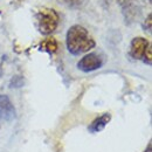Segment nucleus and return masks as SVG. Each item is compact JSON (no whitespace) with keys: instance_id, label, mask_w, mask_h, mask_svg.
<instances>
[{"instance_id":"nucleus-2","label":"nucleus","mask_w":152,"mask_h":152,"mask_svg":"<svg viewBox=\"0 0 152 152\" xmlns=\"http://www.w3.org/2000/svg\"><path fill=\"white\" fill-rule=\"evenodd\" d=\"M34 18L37 28L42 35H49L54 33L60 22L58 13L50 7H40L35 12Z\"/></svg>"},{"instance_id":"nucleus-7","label":"nucleus","mask_w":152,"mask_h":152,"mask_svg":"<svg viewBox=\"0 0 152 152\" xmlns=\"http://www.w3.org/2000/svg\"><path fill=\"white\" fill-rule=\"evenodd\" d=\"M110 121H111V115L108 114V113H105V114L96 117L95 119L93 121V123L89 125V131L93 133L102 131V130L107 126V124H108Z\"/></svg>"},{"instance_id":"nucleus-5","label":"nucleus","mask_w":152,"mask_h":152,"mask_svg":"<svg viewBox=\"0 0 152 152\" xmlns=\"http://www.w3.org/2000/svg\"><path fill=\"white\" fill-rule=\"evenodd\" d=\"M104 58L97 53H88L77 62V69L83 73H91L102 68Z\"/></svg>"},{"instance_id":"nucleus-4","label":"nucleus","mask_w":152,"mask_h":152,"mask_svg":"<svg viewBox=\"0 0 152 152\" xmlns=\"http://www.w3.org/2000/svg\"><path fill=\"white\" fill-rule=\"evenodd\" d=\"M118 4L126 25L132 23L139 18L142 10L137 0H118Z\"/></svg>"},{"instance_id":"nucleus-10","label":"nucleus","mask_w":152,"mask_h":152,"mask_svg":"<svg viewBox=\"0 0 152 152\" xmlns=\"http://www.w3.org/2000/svg\"><path fill=\"white\" fill-rule=\"evenodd\" d=\"M151 26H152V22H151V14H149L148 15V18L144 20V22H143V29L145 31V32H151Z\"/></svg>"},{"instance_id":"nucleus-6","label":"nucleus","mask_w":152,"mask_h":152,"mask_svg":"<svg viewBox=\"0 0 152 152\" xmlns=\"http://www.w3.org/2000/svg\"><path fill=\"white\" fill-rule=\"evenodd\" d=\"M17 117L15 107L7 95H0V119L11 122Z\"/></svg>"},{"instance_id":"nucleus-3","label":"nucleus","mask_w":152,"mask_h":152,"mask_svg":"<svg viewBox=\"0 0 152 152\" xmlns=\"http://www.w3.org/2000/svg\"><path fill=\"white\" fill-rule=\"evenodd\" d=\"M129 54L133 60H142L145 64L151 66L152 47L150 41L145 38H142V37L133 38L130 43Z\"/></svg>"},{"instance_id":"nucleus-11","label":"nucleus","mask_w":152,"mask_h":152,"mask_svg":"<svg viewBox=\"0 0 152 152\" xmlns=\"http://www.w3.org/2000/svg\"><path fill=\"white\" fill-rule=\"evenodd\" d=\"M148 1H149V2H151V0H148Z\"/></svg>"},{"instance_id":"nucleus-1","label":"nucleus","mask_w":152,"mask_h":152,"mask_svg":"<svg viewBox=\"0 0 152 152\" xmlns=\"http://www.w3.org/2000/svg\"><path fill=\"white\" fill-rule=\"evenodd\" d=\"M66 46L72 55H81L94 49L96 42L86 27L81 25H73L67 31Z\"/></svg>"},{"instance_id":"nucleus-8","label":"nucleus","mask_w":152,"mask_h":152,"mask_svg":"<svg viewBox=\"0 0 152 152\" xmlns=\"http://www.w3.org/2000/svg\"><path fill=\"white\" fill-rule=\"evenodd\" d=\"M57 48H58V45H57V41L54 38H48L43 40L39 46V49L41 52H46L50 55L56 53Z\"/></svg>"},{"instance_id":"nucleus-9","label":"nucleus","mask_w":152,"mask_h":152,"mask_svg":"<svg viewBox=\"0 0 152 152\" xmlns=\"http://www.w3.org/2000/svg\"><path fill=\"white\" fill-rule=\"evenodd\" d=\"M61 5L72 8V10H80L83 8L84 6H87V4L89 2V0H57Z\"/></svg>"}]
</instances>
